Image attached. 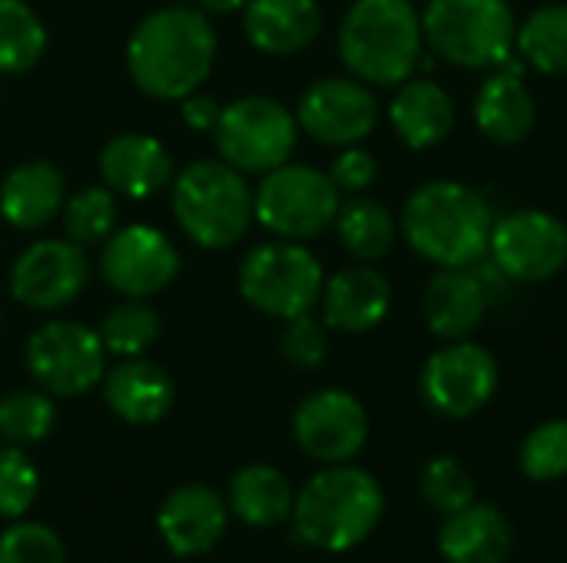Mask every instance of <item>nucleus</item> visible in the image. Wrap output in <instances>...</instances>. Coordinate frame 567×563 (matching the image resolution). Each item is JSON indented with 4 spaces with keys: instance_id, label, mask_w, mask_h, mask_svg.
Instances as JSON below:
<instances>
[{
    "instance_id": "ddd939ff",
    "label": "nucleus",
    "mask_w": 567,
    "mask_h": 563,
    "mask_svg": "<svg viewBox=\"0 0 567 563\" xmlns=\"http://www.w3.org/2000/svg\"><path fill=\"white\" fill-rule=\"evenodd\" d=\"M498 388V362L475 342H452L439 348L422 368V398L445 418H472Z\"/></svg>"
},
{
    "instance_id": "f03ea898",
    "label": "nucleus",
    "mask_w": 567,
    "mask_h": 563,
    "mask_svg": "<svg viewBox=\"0 0 567 563\" xmlns=\"http://www.w3.org/2000/svg\"><path fill=\"white\" fill-rule=\"evenodd\" d=\"M385 511L379 481L349 465H332L306 481L292 504V528L306 548L346 554L372 538Z\"/></svg>"
},
{
    "instance_id": "9d476101",
    "label": "nucleus",
    "mask_w": 567,
    "mask_h": 563,
    "mask_svg": "<svg viewBox=\"0 0 567 563\" xmlns=\"http://www.w3.org/2000/svg\"><path fill=\"white\" fill-rule=\"evenodd\" d=\"M27 372L47 395L76 398L103 382L106 348L80 322H47L27 338Z\"/></svg>"
},
{
    "instance_id": "20e7f679",
    "label": "nucleus",
    "mask_w": 567,
    "mask_h": 563,
    "mask_svg": "<svg viewBox=\"0 0 567 563\" xmlns=\"http://www.w3.org/2000/svg\"><path fill=\"white\" fill-rule=\"evenodd\" d=\"M422 17L409 0H355L339 27V56L362 83L399 86L422 56Z\"/></svg>"
},
{
    "instance_id": "2eb2a0df",
    "label": "nucleus",
    "mask_w": 567,
    "mask_h": 563,
    "mask_svg": "<svg viewBox=\"0 0 567 563\" xmlns=\"http://www.w3.org/2000/svg\"><path fill=\"white\" fill-rule=\"evenodd\" d=\"M100 272L120 295L150 299L176 279L179 252L166 232L153 226H126L106 239L100 252Z\"/></svg>"
},
{
    "instance_id": "f3484780",
    "label": "nucleus",
    "mask_w": 567,
    "mask_h": 563,
    "mask_svg": "<svg viewBox=\"0 0 567 563\" xmlns=\"http://www.w3.org/2000/svg\"><path fill=\"white\" fill-rule=\"evenodd\" d=\"M226 524L229 504L209 484H179L156 511V531L176 557L213 554L226 534Z\"/></svg>"
},
{
    "instance_id": "a19ab883",
    "label": "nucleus",
    "mask_w": 567,
    "mask_h": 563,
    "mask_svg": "<svg viewBox=\"0 0 567 563\" xmlns=\"http://www.w3.org/2000/svg\"><path fill=\"white\" fill-rule=\"evenodd\" d=\"M206 13H236V10H243L249 0H196Z\"/></svg>"
},
{
    "instance_id": "bb28decb",
    "label": "nucleus",
    "mask_w": 567,
    "mask_h": 563,
    "mask_svg": "<svg viewBox=\"0 0 567 563\" xmlns=\"http://www.w3.org/2000/svg\"><path fill=\"white\" fill-rule=\"evenodd\" d=\"M395 133L412 149H429L442 143L455 126L452 96L432 80H405L389 106Z\"/></svg>"
},
{
    "instance_id": "6ab92c4d",
    "label": "nucleus",
    "mask_w": 567,
    "mask_h": 563,
    "mask_svg": "<svg viewBox=\"0 0 567 563\" xmlns=\"http://www.w3.org/2000/svg\"><path fill=\"white\" fill-rule=\"evenodd\" d=\"M103 402L126 425H156L176 402V385L166 368L140 358H123L103 375Z\"/></svg>"
},
{
    "instance_id": "f704fd0d",
    "label": "nucleus",
    "mask_w": 567,
    "mask_h": 563,
    "mask_svg": "<svg viewBox=\"0 0 567 563\" xmlns=\"http://www.w3.org/2000/svg\"><path fill=\"white\" fill-rule=\"evenodd\" d=\"M0 563H66V548L53 528L20 518L0 531Z\"/></svg>"
},
{
    "instance_id": "39448f33",
    "label": "nucleus",
    "mask_w": 567,
    "mask_h": 563,
    "mask_svg": "<svg viewBox=\"0 0 567 563\" xmlns=\"http://www.w3.org/2000/svg\"><path fill=\"white\" fill-rule=\"evenodd\" d=\"M173 216L199 249H229L256 219L252 189L229 163L199 159L173 176Z\"/></svg>"
},
{
    "instance_id": "a211bd4d",
    "label": "nucleus",
    "mask_w": 567,
    "mask_h": 563,
    "mask_svg": "<svg viewBox=\"0 0 567 563\" xmlns=\"http://www.w3.org/2000/svg\"><path fill=\"white\" fill-rule=\"evenodd\" d=\"M100 176L106 189L120 196L150 199L166 189L176 173L169 149L159 139L146 133H120L100 149Z\"/></svg>"
},
{
    "instance_id": "f8f14e48",
    "label": "nucleus",
    "mask_w": 567,
    "mask_h": 563,
    "mask_svg": "<svg viewBox=\"0 0 567 563\" xmlns=\"http://www.w3.org/2000/svg\"><path fill=\"white\" fill-rule=\"evenodd\" d=\"M90 282V259L70 239H40L27 246L10 265V295L33 312H56L70 305Z\"/></svg>"
},
{
    "instance_id": "79ce46f5",
    "label": "nucleus",
    "mask_w": 567,
    "mask_h": 563,
    "mask_svg": "<svg viewBox=\"0 0 567 563\" xmlns=\"http://www.w3.org/2000/svg\"><path fill=\"white\" fill-rule=\"evenodd\" d=\"M0 322H3V315H0Z\"/></svg>"
},
{
    "instance_id": "6e6552de",
    "label": "nucleus",
    "mask_w": 567,
    "mask_h": 563,
    "mask_svg": "<svg viewBox=\"0 0 567 563\" xmlns=\"http://www.w3.org/2000/svg\"><path fill=\"white\" fill-rule=\"evenodd\" d=\"M322 285L326 279L319 259L292 239L262 242L249 249L239 265L243 299L262 315L282 322L312 312V305L322 299Z\"/></svg>"
},
{
    "instance_id": "412c9836",
    "label": "nucleus",
    "mask_w": 567,
    "mask_h": 563,
    "mask_svg": "<svg viewBox=\"0 0 567 563\" xmlns=\"http://www.w3.org/2000/svg\"><path fill=\"white\" fill-rule=\"evenodd\" d=\"M63 202H66L63 173L43 159L13 166L0 183V219L20 232H33L53 222Z\"/></svg>"
},
{
    "instance_id": "423d86ee",
    "label": "nucleus",
    "mask_w": 567,
    "mask_h": 563,
    "mask_svg": "<svg viewBox=\"0 0 567 563\" xmlns=\"http://www.w3.org/2000/svg\"><path fill=\"white\" fill-rule=\"evenodd\" d=\"M422 33L455 66H502L515 50V13L508 0H429Z\"/></svg>"
},
{
    "instance_id": "b1692460",
    "label": "nucleus",
    "mask_w": 567,
    "mask_h": 563,
    "mask_svg": "<svg viewBox=\"0 0 567 563\" xmlns=\"http://www.w3.org/2000/svg\"><path fill=\"white\" fill-rule=\"evenodd\" d=\"M439 551L449 563H502L512 554V524L492 504H468L442 524Z\"/></svg>"
},
{
    "instance_id": "ea45409f",
    "label": "nucleus",
    "mask_w": 567,
    "mask_h": 563,
    "mask_svg": "<svg viewBox=\"0 0 567 563\" xmlns=\"http://www.w3.org/2000/svg\"><path fill=\"white\" fill-rule=\"evenodd\" d=\"M219 110H223V106H219L213 96L199 93V90L179 100V116H183V123L193 126V129H199V133H209V129L216 126Z\"/></svg>"
},
{
    "instance_id": "72a5a7b5",
    "label": "nucleus",
    "mask_w": 567,
    "mask_h": 563,
    "mask_svg": "<svg viewBox=\"0 0 567 563\" xmlns=\"http://www.w3.org/2000/svg\"><path fill=\"white\" fill-rule=\"evenodd\" d=\"M40 494V471L17 445H0V521L30 514Z\"/></svg>"
},
{
    "instance_id": "c9c22d12",
    "label": "nucleus",
    "mask_w": 567,
    "mask_h": 563,
    "mask_svg": "<svg viewBox=\"0 0 567 563\" xmlns=\"http://www.w3.org/2000/svg\"><path fill=\"white\" fill-rule=\"evenodd\" d=\"M419 488H422L425 504L432 511H439V514H455V511H462V508H468L475 501V481L465 471V465L455 461V458L429 461L425 471H422Z\"/></svg>"
},
{
    "instance_id": "c85d7f7f",
    "label": "nucleus",
    "mask_w": 567,
    "mask_h": 563,
    "mask_svg": "<svg viewBox=\"0 0 567 563\" xmlns=\"http://www.w3.org/2000/svg\"><path fill=\"white\" fill-rule=\"evenodd\" d=\"M47 50V27L23 0H0V73L17 76L37 66Z\"/></svg>"
},
{
    "instance_id": "f257e3e1",
    "label": "nucleus",
    "mask_w": 567,
    "mask_h": 563,
    "mask_svg": "<svg viewBox=\"0 0 567 563\" xmlns=\"http://www.w3.org/2000/svg\"><path fill=\"white\" fill-rule=\"evenodd\" d=\"M216 30L196 7H159L146 13L126 43V70L153 100L196 93L216 66Z\"/></svg>"
},
{
    "instance_id": "4468645a",
    "label": "nucleus",
    "mask_w": 567,
    "mask_h": 563,
    "mask_svg": "<svg viewBox=\"0 0 567 563\" xmlns=\"http://www.w3.org/2000/svg\"><path fill=\"white\" fill-rule=\"evenodd\" d=\"M292 438L309 458L322 465H346L365 448L369 415L355 395L322 388L299 402L292 415Z\"/></svg>"
},
{
    "instance_id": "5701e85b",
    "label": "nucleus",
    "mask_w": 567,
    "mask_h": 563,
    "mask_svg": "<svg viewBox=\"0 0 567 563\" xmlns=\"http://www.w3.org/2000/svg\"><path fill=\"white\" fill-rule=\"evenodd\" d=\"M485 309H488V289L482 275L472 272L468 265L442 269L439 275H432L425 289V319L439 338L449 342L468 338L482 325Z\"/></svg>"
},
{
    "instance_id": "1a4fd4ad",
    "label": "nucleus",
    "mask_w": 567,
    "mask_h": 563,
    "mask_svg": "<svg viewBox=\"0 0 567 563\" xmlns=\"http://www.w3.org/2000/svg\"><path fill=\"white\" fill-rule=\"evenodd\" d=\"M296 116L269 96H243L219 110L213 126L223 163L239 173H269L289 163L296 149Z\"/></svg>"
},
{
    "instance_id": "7ed1b4c3",
    "label": "nucleus",
    "mask_w": 567,
    "mask_h": 563,
    "mask_svg": "<svg viewBox=\"0 0 567 563\" xmlns=\"http://www.w3.org/2000/svg\"><path fill=\"white\" fill-rule=\"evenodd\" d=\"M492 226V206L485 196L452 179L415 189L402 209L409 246L442 269L475 265L488 252Z\"/></svg>"
},
{
    "instance_id": "473e14b6",
    "label": "nucleus",
    "mask_w": 567,
    "mask_h": 563,
    "mask_svg": "<svg viewBox=\"0 0 567 563\" xmlns=\"http://www.w3.org/2000/svg\"><path fill=\"white\" fill-rule=\"evenodd\" d=\"M60 219H63L66 239L76 242V246H83V249L110 239L113 236V226H116V199H113V189H106V186H86V189L73 192L63 202Z\"/></svg>"
},
{
    "instance_id": "e433bc0d",
    "label": "nucleus",
    "mask_w": 567,
    "mask_h": 563,
    "mask_svg": "<svg viewBox=\"0 0 567 563\" xmlns=\"http://www.w3.org/2000/svg\"><path fill=\"white\" fill-rule=\"evenodd\" d=\"M522 471L532 481H558L567 475V421L538 425L522 445Z\"/></svg>"
},
{
    "instance_id": "c756f323",
    "label": "nucleus",
    "mask_w": 567,
    "mask_h": 563,
    "mask_svg": "<svg viewBox=\"0 0 567 563\" xmlns=\"http://www.w3.org/2000/svg\"><path fill=\"white\" fill-rule=\"evenodd\" d=\"M518 50L525 63L542 73H567V3L538 7L518 30Z\"/></svg>"
},
{
    "instance_id": "aec40b11",
    "label": "nucleus",
    "mask_w": 567,
    "mask_h": 563,
    "mask_svg": "<svg viewBox=\"0 0 567 563\" xmlns=\"http://www.w3.org/2000/svg\"><path fill=\"white\" fill-rule=\"evenodd\" d=\"M392 309V285L382 272L369 265H352L336 272L322 285V322L336 332H369Z\"/></svg>"
},
{
    "instance_id": "cd10ccee",
    "label": "nucleus",
    "mask_w": 567,
    "mask_h": 563,
    "mask_svg": "<svg viewBox=\"0 0 567 563\" xmlns=\"http://www.w3.org/2000/svg\"><path fill=\"white\" fill-rule=\"evenodd\" d=\"M336 229H339V242L346 246V252H352L359 262L382 259L395 242V219L375 199H352L339 206Z\"/></svg>"
},
{
    "instance_id": "7c9ffc66",
    "label": "nucleus",
    "mask_w": 567,
    "mask_h": 563,
    "mask_svg": "<svg viewBox=\"0 0 567 563\" xmlns=\"http://www.w3.org/2000/svg\"><path fill=\"white\" fill-rule=\"evenodd\" d=\"M96 335H100L106 355L140 358L159 338V315L143 299H126L103 315Z\"/></svg>"
},
{
    "instance_id": "9b49d317",
    "label": "nucleus",
    "mask_w": 567,
    "mask_h": 563,
    "mask_svg": "<svg viewBox=\"0 0 567 563\" xmlns=\"http://www.w3.org/2000/svg\"><path fill=\"white\" fill-rule=\"evenodd\" d=\"M495 269L515 282H545L567 262V226L542 209H522L492 226Z\"/></svg>"
},
{
    "instance_id": "4be33fe9",
    "label": "nucleus",
    "mask_w": 567,
    "mask_h": 563,
    "mask_svg": "<svg viewBox=\"0 0 567 563\" xmlns=\"http://www.w3.org/2000/svg\"><path fill=\"white\" fill-rule=\"evenodd\" d=\"M243 30L256 50L289 56L319 37L322 13L316 0H249L243 7Z\"/></svg>"
},
{
    "instance_id": "393cba45",
    "label": "nucleus",
    "mask_w": 567,
    "mask_h": 563,
    "mask_svg": "<svg viewBox=\"0 0 567 563\" xmlns=\"http://www.w3.org/2000/svg\"><path fill=\"white\" fill-rule=\"evenodd\" d=\"M535 119H538L535 96L525 86L522 73H512L502 66V73L482 83L478 100H475V123L492 143L515 146L528 139V133L535 129Z\"/></svg>"
},
{
    "instance_id": "dca6fc26",
    "label": "nucleus",
    "mask_w": 567,
    "mask_h": 563,
    "mask_svg": "<svg viewBox=\"0 0 567 563\" xmlns=\"http://www.w3.org/2000/svg\"><path fill=\"white\" fill-rule=\"evenodd\" d=\"M296 123L316 143L359 146L379 123V103L365 83L349 76H326L302 93Z\"/></svg>"
},
{
    "instance_id": "58836bf2",
    "label": "nucleus",
    "mask_w": 567,
    "mask_h": 563,
    "mask_svg": "<svg viewBox=\"0 0 567 563\" xmlns=\"http://www.w3.org/2000/svg\"><path fill=\"white\" fill-rule=\"evenodd\" d=\"M375 156L369 149H359V146H346L336 163H332V183L339 186V192H365L372 183H375Z\"/></svg>"
},
{
    "instance_id": "4c0bfd02",
    "label": "nucleus",
    "mask_w": 567,
    "mask_h": 563,
    "mask_svg": "<svg viewBox=\"0 0 567 563\" xmlns=\"http://www.w3.org/2000/svg\"><path fill=\"white\" fill-rule=\"evenodd\" d=\"M282 355L289 365L296 368H319L329 355V338H326V325H319L309 312L286 319L282 329Z\"/></svg>"
},
{
    "instance_id": "2f4dec72",
    "label": "nucleus",
    "mask_w": 567,
    "mask_h": 563,
    "mask_svg": "<svg viewBox=\"0 0 567 563\" xmlns=\"http://www.w3.org/2000/svg\"><path fill=\"white\" fill-rule=\"evenodd\" d=\"M56 425V405L47 392H10L0 398V438L17 448H33L50 438Z\"/></svg>"
},
{
    "instance_id": "a878e982",
    "label": "nucleus",
    "mask_w": 567,
    "mask_h": 563,
    "mask_svg": "<svg viewBox=\"0 0 567 563\" xmlns=\"http://www.w3.org/2000/svg\"><path fill=\"white\" fill-rule=\"evenodd\" d=\"M229 514H236L246 528H282L292 521L296 491L289 478L272 465H246L233 475L226 491Z\"/></svg>"
},
{
    "instance_id": "0eeeda50",
    "label": "nucleus",
    "mask_w": 567,
    "mask_h": 563,
    "mask_svg": "<svg viewBox=\"0 0 567 563\" xmlns=\"http://www.w3.org/2000/svg\"><path fill=\"white\" fill-rule=\"evenodd\" d=\"M339 186L329 173L302 163H282L262 173L259 189L252 192L256 219L279 239H316L339 216Z\"/></svg>"
}]
</instances>
